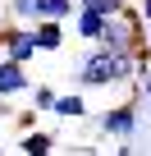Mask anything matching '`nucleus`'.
Here are the masks:
<instances>
[{"label":"nucleus","instance_id":"f8f14e48","mask_svg":"<svg viewBox=\"0 0 151 156\" xmlns=\"http://www.w3.org/2000/svg\"><path fill=\"white\" fill-rule=\"evenodd\" d=\"M78 9H92V14H101V19H115L119 9H124V0H73Z\"/></svg>","mask_w":151,"mask_h":156},{"label":"nucleus","instance_id":"4468645a","mask_svg":"<svg viewBox=\"0 0 151 156\" xmlns=\"http://www.w3.org/2000/svg\"><path fill=\"white\" fill-rule=\"evenodd\" d=\"M137 19H142V23H151V0H137Z\"/></svg>","mask_w":151,"mask_h":156},{"label":"nucleus","instance_id":"dca6fc26","mask_svg":"<svg viewBox=\"0 0 151 156\" xmlns=\"http://www.w3.org/2000/svg\"><path fill=\"white\" fill-rule=\"evenodd\" d=\"M0 156H5V147H0Z\"/></svg>","mask_w":151,"mask_h":156},{"label":"nucleus","instance_id":"ddd939ff","mask_svg":"<svg viewBox=\"0 0 151 156\" xmlns=\"http://www.w3.org/2000/svg\"><path fill=\"white\" fill-rule=\"evenodd\" d=\"M133 87H137V97H146V101H151V69H146V73H137V78H133Z\"/></svg>","mask_w":151,"mask_h":156},{"label":"nucleus","instance_id":"20e7f679","mask_svg":"<svg viewBox=\"0 0 151 156\" xmlns=\"http://www.w3.org/2000/svg\"><path fill=\"white\" fill-rule=\"evenodd\" d=\"M28 87H32L28 64H19V60H9V55H0V101H19V97H28Z\"/></svg>","mask_w":151,"mask_h":156},{"label":"nucleus","instance_id":"2eb2a0df","mask_svg":"<svg viewBox=\"0 0 151 156\" xmlns=\"http://www.w3.org/2000/svg\"><path fill=\"white\" fill-rule=\"evenodd\" d=\"M115 156H128V142H119V151H115Z\"/></svg>","mask_w":151,"mask_h":156},{"label":"nucleus","instance_id":"7ed1b4c3","mask_svg":"<svg viewBox=\"0 0 151 156\" xmlns=\"http://www.w3.org/2000/svg\"><path fill=\"white\" fill-rule=\"evenodd\" d=\"M0 51L19 64H32L37 60V37L28 23H0Z\"/></svg>","mask_w":151,"mask_h":156},{"label":"nucleus","instance_id":"f3484780","mask_svg":"<svg viewBox=\"0 0 151 156\" xmlns=\"http://www.w3.org/2000/svg\"><path fill=\"white\" fill-rule=\"evenodd\" d=\"M146 28H151V23H146Z\"/></svg>","mask_w":151,"mask_h":156},{"label":"nucleus","instance_id":"6e6552de","mask_svg":"<svg viewBox=\"0 0 151 156\" xmlns=\"http://www.w3.org/2000/svg\"><path fill=\"white\" fill-rule=\"evenodd\" d=\"M101 14H92V9H73V32H78L83 41H96V32H101Z\"/></svg>","mask_w":151,"mask_h":156},{"label":"nucleus","instance_id":"f257e3e1","mask_svg":"<svg viewBox=\"0 0 151 156\" xmlns=\"http://www.w3.org/2000/svg\"><path fill=\"white\" fill-rule=\"evenodd\" d=\"M78 87H110V83H133V60L128 55H115V51H87L73 69Z\"/></svg>","mask_w":151,"mask_h":156},{"label":"nucleus","instance_id":"9b49d317","mask_svg":"<svg viewBox=\"0 0 151 156\" xmlns=\"http://www.w3.org/2000/svg\"><path fill=\"white\" fill-rule=\"evenodd\" d=\"M55 106V87L41 83V87H28V110H50Z\"/></svg>","mask_w":151,"mask_h":156},{"label":"nucleus","instance_id":"9d476101","mask_svg":"<svg viewBox=\"0 0 151 156\" xmlns=\"http://www.w3.org/2000/svg\"><path fill=\"white\" fill-rule=\"evenodd\" d=\"M9 23H41V14H37V0H9Z\"/></svg>","mask_w":151,"mask_h":156},{"label":"nucleus","instance_id":"39448f33","mask_svg":"<svg viewBox=\"0 0 151 156\" xmlns=\"http://www.w3.org/2000/svg\"><path fill=\"white\" fill-rule=\"evenodd\" d=\"M32 37H37V51H60L64 46V23H55V19H41V23H32Z\"/></svg>","mask_w":151,"mask_h":156},{"label":"nucleus","instance_id":"423d86ee","mask_svg":"<svg viewBox=\"0 0 151 156\" xmlns=\"http://www.w3.org/2000/svg\"><path fill=\"white\" fill-rule=\"evenodd\" d=\"M60 119H83L87 115V97L83 92H55V106H50Z\"/></svg>","mask_w":151,"mask_h":156},{"label":"nucleus","instance_id":"1a4fd4ad","mask_svg":"<svg viewBox=\"0 0 151 156\" xmlns=\"http://www.w3.org/2000/svg\"><path fill=\"white\" fill-rule=\"evenodd\" d=\"M73 0H37V14L41 19H55V23H64V19H73Z\"/></svg>","mask_w":151,"mask_h":156},{"label":"nucleus","instance_id":"0eeeda50","mask_svg":"<svg viewBox=\"0 0 151 156\" xmlns=\"http://www.w3.org/2000/svg\"><path fill=\"white\" fill-rule=\"evenodd\" d=\"M19 151H23V156H55V138L41 133V129H37V133L28 129V133L19 138Z\"/></svg>","mask_w":151,"mask_h":156},{"label":"nucleus","instance_id":"f03ea898","mask_svg":"<svg viewBox=\"0 0 151 156\" xmlns=\"http://www.w3.org/2000/svg\"><path fill=\"white\" fill-rule=\"evenodd\" d=\"M96 133H101V138H119V142H128V138L137 133V101H124V106L101 110V115H96Z\"/></svg>","mask_w":151,"mask_h":156}]
</instances>
